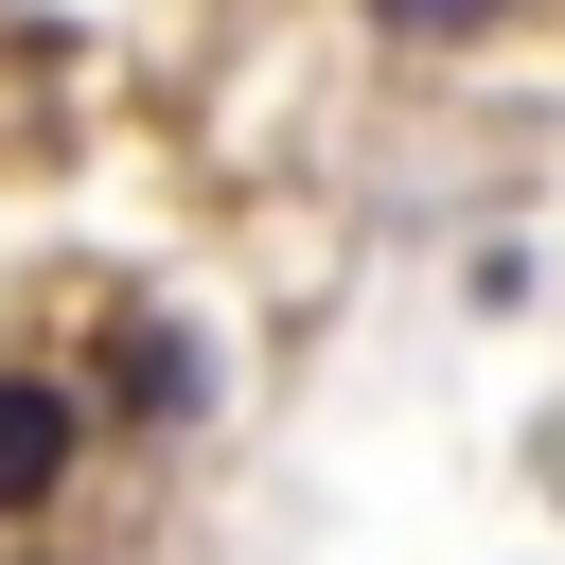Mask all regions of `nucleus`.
<instances>
[{
  "instance_id": "nucleus-1",
  "label": "nucleus",
  "mask_w": 565,
  "mask_h": 565,
  "mask_svg": "<svg viewBox=\"0 0 565 565\" xmlns=\"http://www.w3.org/2000/svg\"><path fill=\"white\" fill-rule=\"evenodd\" d=\"M71 441H88V406L35 388V371H0V512H35V494L71 477Z\"/></svg>"
},
{
  "instance_id": "nucleus-2",
  "label": "nucleus",
  "mask_w": 565,
  "mask_h": 565,
  "mask_svg": "<svg viewBox=\"0 0 565 565\" xmlns=\"http://www.w3.org/2000/svg\"><path fill=\"white\" fill-rule=\"evenodd\" d=\"M459 18H494V0H388V35H459Z\"/></svg>"
}]
</instances>
